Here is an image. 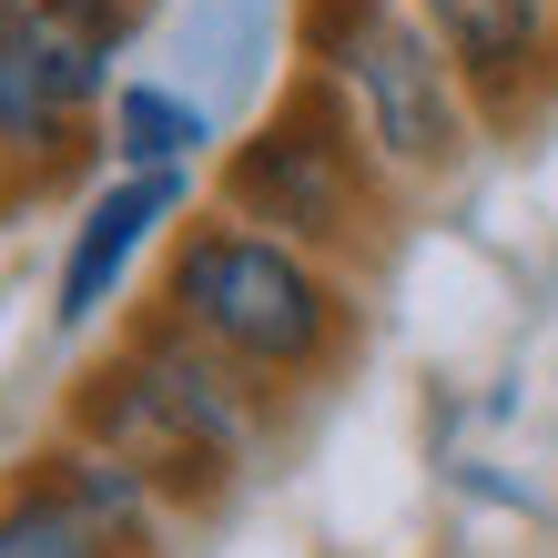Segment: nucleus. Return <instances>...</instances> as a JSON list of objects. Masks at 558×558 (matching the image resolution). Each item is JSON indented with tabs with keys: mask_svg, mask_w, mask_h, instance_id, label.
I'll return each mask as SVG.
<instances>
[{
	"mask_svg": "<svg viewBox=\"0 0 558 558\" xmlns=\"http://www.w3.org/2000/svg\"><path fill=\"white\" fill-rule=\"evenodd\" d=\"M275 51H294V0H183V72L204 102H265V92L284 82Z\"/></svg>",
	"mask_w": 558,
	"mask_h": 558,
	"instance_id": "1a4fd4ad",
	"label": "nucleus"
},
{
	"mask_svg": "<svg viewBox=\"0 0 558 558\" xmlns=\"http://www.w3.org/2000/svg\"><path fill=\"white\" fill-rule=\"evenodd\" d=\"M416 21L457 61L487 133H518L558 102V0H416Z\"/></svg>",
	"mask_w": 558,
	"mask_h": 558,
	"instance_id": "0eeeda50",
	"label": "nucleus"
},
{
	"mask_svg": "<svg viewBox=\"0 0 558 558\" xmlns=\"http://www.w3.org/2000/svg\"><path fill=\"white\" fill-rule=\"evenodd\" d=\"M143 41V0H0V193L102 162V102Z\"/></svg>",
	"mask_w": 558,
	"mask_h": 558,
	"instance_id": "39448f33",
	"label": "nucleus"
},
{
	"mask_svg": "<svg viewBox=\"0 0 558 558\" xmlns=\"http://www.w3.org/2000/svg\"><path fill=\"white\" fill-rule=\"evenodd\" d=\"M223 112L173 72H122L102 102V173H214Z\"/></svg>",
	"mask_w": 558,
	"mask_h": 558,
	"instance_id": "6e6552de",
	"label": "nucleus"
},
{
	"mask_svg": "<svg viewBox=\"0 0 558 558\" xmlns=\"http://www.w3.org/2000/svg\"><path fill=\"white\" fill-rule=\"evenodd\" d=\"M275 397L254 376H234L204 336H183L162 305H133L112 325V345L72 376L61 426L92 447H112L122 468L153 477V498L173 518H214L234 487L265 468L275 447Z\"/></svg>",
	"mask_w": 558,
	"mask_h": 558,
	"instance_id": "f257e3e1",
	"label": "nucleus"
},
{
	"mask_svg": "<svg viewBox=\"0 0 558 558\" xmlns=\"http://www.w3.org/2000/svg\"><path fill=\"white\" fill-rule=\"evenodd\" d=\"M143 305H162L183 336H204L223 366L254 376L275 407L336 386L345 355H355V336H366L345 265H325V254L265 234V223H234V214H214V204L162 244Z\"/></svg>",
	"mask_w": 558,
	"mask_h": 558,
	"instance_id": "f03ea898",
	"label": "nucleus"
},
{
	"mask_svg": "<svg viewBox=\"0 0 558 558\" xmlns=\"http://www.w3.org/2000/svg\"><path fill=\"white\" fill-rule=\"evenodd\" d=\"M0 558H162V548H133L122 529H102L31 447L21 468H0Z\"/></svg>",
	"mask_w": 558,
	"mask_h": 558,
	"instance_id": "9d476101",
	"label": "nucleus"
},
{
	"mask_svg": "<svg viewBox=\"0 0 558 558\" xmlns=\"http://www.w3.org/2000/svg\"><path fill=\"white\" fill-rule=\"evenodd\" d=\"M294 72H315L345 102L355 143L376 153L397 204L457 183L487 143L468 82L437 51V31L416 21V0H294Z\"/></svg>",
	"mask_w": 558,
	"mask_h": 558,
	"instance_id": "7ed1b4c3",
	"label": "nucleus"
},
{
	"mask_svg": "<svg viewBox=\"0 0 558 558\" xmlns=\"http://www.w3.org/2000/svg\"><path fill=\"white\" fill-rule=\"evenodd\" d=\"M204 204L234 214V223H265V234L325 254V265H355V254H376L386 223H397V183L355 143L336 92L315 72H284L265 102L223 133L214 173H204Z\"/></svg>",
	"mask_w": 558,
	"mask_h": 558,
	"instance_id": "20e7f679",
	"label": "nucleus"
},
{
	"mask_svg": "<svg viewBox=\"0 0 558 558\" xmlns=\"http://www.w3.org/2000/svg\"><path fill=\"white\" fill-rule=\"evenodd\" d=\"M193 214H204V173H102L51 254V336H102Z\"/></svg>",
	"mask_w": 558,
	"mask_h": 558,
	"instance_id": "423d86ee",
	"label": "nucleus"
}]
</instances>
